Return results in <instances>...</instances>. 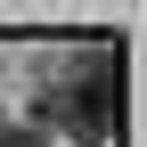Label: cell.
<instances>
[{
	"label": "cell",
	"mask_w": 147,
	"mask_h": 147,
	"mask_svg": "<svg viewBox=\"0 0 147 147\" xmlns=\"http://www.w3.org/2000/svg\"><path fill=\"white\" fill-rule=\"evenodd\" d=\"M41 115L57 123L65 139L82 147H106L115 139V115H123V82H115V49H82L74 65H57V82L41 90Z\"/></svg>",
	"instance_id": "6da1fadb"
},
{
	"label": "cell",
	"mask_w": 147,
	"mask_h": 147,
	"mask_svg": "<svg viewBox=\"0 0 147 147\" xmlns=\"http://www.w3.org/2000/svg\"><path fill=\"white\" fill-rule=\"evenodd\" d=\"M0 147H41V139H33V131H0Z\"/></svg>",
	"instance_id": "7a4b0ae2"
}]
</instances>
